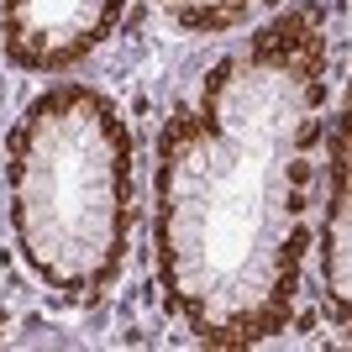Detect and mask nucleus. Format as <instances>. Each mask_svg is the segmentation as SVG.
<instances>
[{
    "label": "nucleus",
    "instance_id": "4",
    "mask_svg": "<svg viewBox=\"0 0 352 352\" xmlns=\"http://www.w3.org/2000/svg\"><path fill=\"white\" fill-rule=\"evenodd\" d=\"M326 142V174H331V195H326V221H321V279L326 300H331V321L347 326V258H352V206H347V116H331Z\"/></svg>",
    "mask_w": 352,
    "mask_h": 352
},
{
    "label": "nucleus",
    "instance_id": "3",
    "mask_svg": "<svg viewBox=\"0 0 352 352\" xmlns=\"http://www.w3.org/2000/svg\"><path fill=\"white\" fill-rule=\"evenodd\" d=\"M126 16V0H0V47L27 74L85 63Z\"/></svg>",
    "mask_w": 352,
    "mask_h": 352
},
{
    "label": "nucleus",
    "instance_id": "5",
    "mask_svg": "<svg viewBox=\"0 0 352 352\" xmlns=\"http://www.w3.org/2000/svg\"><path fill=\"white\" fill-rule=\"evenodd\" d=\"M184 32H232L248 21L258 0H158Z\"/></svg>",
    "mask_w": 352,
    "mask_h": 352
},
{
    "label": "nucleus",
    "instance_id": "1",
    "mask_svg": "<svg viewBox=\"0 0 352 352\" xmlns=\"http://www.w3.org/2000/svg\"><path fill=\"white\" fill-rule=\"evenodd\" d=\"M331 100V37L284 11L200 79L158 137L153 268L163 305L210 347H258L294 316Z\"/></svg>",
    "mask_w": 352,
    "mask_h": 352
},
{
    "label": "nucleus",
    "instance_id": "2",
    "mask_svg": "<svg viewBox=\"0 0 352 352\" xmlns=\"http://www.w3.org/2000/svg\"><path fill=\"white\" fill-rule=\"evenodd\" d=\"M6 210L27 274L58 300H95L132 248V126L111 95L53 85L6 137Z\"/></svg>",
    "mask_w": 352,
    "mask_h": 352
}]
</instances>
